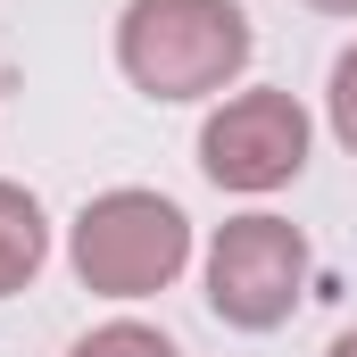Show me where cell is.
<instances>
[{
  "label": "cell",
  "mask_w": 357,
  "mask_h": 357,
  "mask_svg": "<svg viewBox=\"0 0 357 357\" xmlns=\"http://www.w3.org/2000/svg\"><path fill=\"white\" fill-rule=\"evenodd\" d=\"M258 25L241 0H125L116 67L142 100H216L250 67Z\"/></svg>",
  "instance_id": "1"
},
{
  "label": "cell",
  "mask_w": 357,
  "mask_h": 357,
  "mask_svg": "<svg viewBox=\"0 0 357 357\" xmlns=\"http://www.w3.org/2000/svg\"><path fill=\"white\" fill-rule=\"evenodd\" d=\"M67 266L91 299H158L183 266H191V216L167 191L116 183L75 208L67 225Z\"/></svg>",
  "instance_id": "2"
},
{
  "label": "cell",
  "mask_w": 357,
  "mask_h": 357,
  "mask_svg": "<svg viewBox=\"0 0 357 357\" xmlns=\"http://www.w3.org/2000/svg\"><path fill=\"white\" fill-rule=\"evenodd\" d=\"M307 233L291 225V216H266V208H250V216H225L216 233H208V258H199V282H208V316L225 324V333H282L291 316H299V299H307Z\"/></svg>",
  "instance_id": "3"
},
{
  "label": "cell",
  "mask_w": 357,
  "mask_h": 357,
  "mask_svg": "<svg viewBox=\"0 0 357 357\" xmlns=\"http://www.w3.org/2000/svg\"><path fill=\"white\" fill-rule=\"evenodd\" d=\"M307 142H316V125H307V108H299L291 91H274V84L225 91V100L208 108V125H199V175L216 183V191L266 199L282 183H299Z\"/></svg>",
  "instance_id": "4"
},
{
  "label": "cell",
  "mask_w": 357,
  "mask_h": 357,
  "mask_svg": "<svg viewBox=\"0 0 357 357\" xmlns=\"http://www.w3.org/2000/svg\"><path fill=\"white\" fill-rule=\"evenodd\" d=\"M42 266H50V216L25 183L0 175V299H17Z\"/></svg>",
  "instance_id": "5"
},
{
  "label": "cell",
  "mask_w": 357,
  "mask_h": 357,
  "mask_svg": "<svg viewBox=\"0 0 357 357\" xmlns=\"http://www.w3.org/2000/svg\"><path fill=\"white\" fill-rule=\"evenodd\" d=\"M67 357H183V349L158 333V324H142V316H116V324H91V333H84Z\"/></svg>",
  "instance_id": "6"
},
{
  "label": "cell",
  "mask_w": 357,
  "mask_h": 357,
  "mask_svg": "<svg viewBox=\"0 0 357 357\" xmlns=\"http://www.w3.org/2000/svg\"><path fill=\"white\" fill-rule=\"evenodd\" d=\"M324 125H333V142L357 158V42L333 59V75H324Z\"/></svg>",
  "instance_id": "7"
},
{
  "label": "cell",
  "mask_w": 357,
  "mask_h": 357,
  "mask_svg": "<svg viewBox=\"0 0 357 357\" xmlns=\"http://www.w3.org/2000/svg\"><path fill=\"white\" fill-rule=\"evenodd\" d=\"M299 8H316V17H357V0H299Z\"/></svg>",
  "instance_id": "8"
},
{
  "label": "cell",
  "mask_w": 357,
  "mask_h": 357,
  "mask_svg": "<svg viewBox=\"0 0 357 357\" xmlns=\"http://www.w3.org/2000/svg\"><path fill=\"white\" fill-rule=\"evenodd\" d=\"M324 357H357V324H349V333H341V341H333Z\"/></svg>",
  "instance_id": "9"
}]
</instances>
